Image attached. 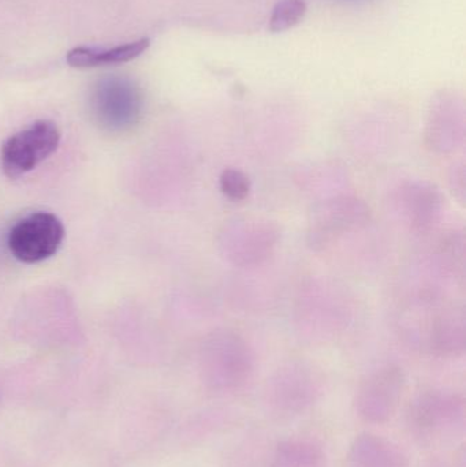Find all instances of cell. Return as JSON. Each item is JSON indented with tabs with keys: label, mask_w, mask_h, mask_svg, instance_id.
<instances>
[{
	"label": "cell",
	"mask_w": 466,
	"mask_h": 467,
	"mask_svg": "<svg viewBox=\"0 0 466 467\" xmlns=\"http://www.w3.org/2000/svg\"><path fill=\"white\" fill-rule=\"evenodd\" d=\"M254 354L245 339L229 329L210 332L202 340V369L211 391L235 392L254 372Z\"/></svg>",
	"instance_id": "1"
},
{
	"label": "cell",
	"mask_w": 466,
	"mask_h": 467,
	"mask_svg": "<svg viewBox=\"0 0 466 467\" xmlns=\"http://www.w3.org/2000/svg\"><path fill=\"white\" fill-rule=\"evenodd\" d=\"M282 239L276 222L262 216H238L224 222L216 247L224 261L238 268H254L273 257Z\"/></svg>",
	"instance_id": "2"
},
{
	"label": "cell",
	"mask_w": 466,
	"mask_h": 467,
	"mask_svg": "<svg viewBox=\"0 0 466 467\" xmlns=\"http://www.w3.org/2000/svg\"><path fill=\"white\" fill-rule=\"evenodd\" d=\"M371 221V208L360 197L337 194L312 207L306 242L312 250H326L347 234L360 232Z\"/></svg>",
	"instance_id": "3"
},
{
	"label": "cell",
	"mask_w": 466,
	"mask_h": 467,
	"mask_svg": "<svg viewBox=\"0 0 466 467\" xmlns=\"http://www.w3.org/2000/svg\"><path fill=\"white\" fill-rule=\"evenodd\" d=\"M322 391L319 372L303 361L282 365L268 379L265 397L267 405L281 417L300 416L316 402Z\"/></svg>",
	"instance_id": "4"
},
{
	"label": "cell",
	"mask_w": 466,
	"mask_h": 467,
	"mask_svg": "<svg viewBox=\"0 0 466 467\" xmlns=\"http://www.w3.org/2000/svg\"><path fill=\"white\" fill-rule=\"evenodd\" d=\"M90 111L101 128L125 131L133 128L142 115L144 99L140 88L123 77L100 79L90 93Z\"/></svg>",
	"instance_id": "5"
},
{
	"label": "cell",
	"mask_w": 466,
	"mask_h": 467,
	"mask_svg": "<svg viewBox=\"0 0 466 467\" xmlns=\"http://www.w3.org/2000/svg\"><path fill=\"white\" fill-rule=\"evenodd\" d=\"M60 130L51 120H37L18 131L0 150L2 170L16 180L35 170L59 147Z\"/></svg>",
	"instance_id": "6"
},
{
	"label": "cell",
	"mask_w": 466,
	"mask_h": 467,
	"mask_svg": "<svg viewBox=\"0 0 466 467\" xmlns=\"http://www.w3.org/2000/svg\"><path fill=\"white\" fill-rule=\"evenodd\" d=\"M393 207L405 226L416 235H426L440 224L445 196L427 180H405L391 194Z\"/></svg>",
	"instance_id": "7"
},
{
	"label": "cell",
	"mask_w": 466,
	"mask_h": 467,
	"mask_svg": "<svg viewBox=\"0 0 466 467\" xmlns=\"http://www.w3.org/2000/svg\"><path fill=\"white\" fill-rule=\"evenodd\" d=\"M65 238L62 221L51 213H35L14 224L8 234L11 254L25 264L52 257Z\"/></svg>",
	"instance_id": "8"
},
{
	"label": "cell",
	"mask_w": 466,
	"mask_h": 467,
	"mask_svg": "<svg viewBox=\"0 0 466 467\" xmlns=\"http://www.w3.org/2000/svg\"><path fill=\"white\" fill-rule=\"evenodd\" d=\"M404 389V372L396 365H386L369 373L356 395V408L361 419L372 424L388 421L399 408Z\"/></svg>",
	"instance_id": "9"
},
{
	"label": "cell",
	"mask_w": 466,
	"mask_h": 467,
	"mask_svg": "<svg viewBox=\"0 0 466 467\" xmlns=\"http://www.w3.org/2000/svg\"><path fill=\"white\" fill-rule=\"evenodd\" d=\"M464 400L445 391H424L408 410V425L421 439L440 438L464 419Z\"/></svg>",
	"instance_id": "10"
},
{
	"label": "cell",
	"mask_w": 466,
	"mask_h": 467,
	"mask_svg": "<svg viewBox=\"0 0 466 467\" xmlns=\"http://www.w3.org/2000/svg\"><path fill=\"white\" fill-rule=\"evenodd\" d=\"M429 315L424 321V342L435 356L457 357L465 351L466 326L462 307L442 305L430 296Z\"/></svg>",
	"instance_id": "11"
},
{
	"label": "cell",
	"mask_w": 466,
	"mask_h": 467,
	"mask_svg": "<svg viewBox=\"0 0 466 467\" xmlns=\"http://www.w3.org/2000/svg\"><path fill=\"white\" fill-rule=\"evenodd\" d=\"M426 147L435 155L448 156L459 152L465 145V125L462 115L449 109L432 112L427 123Z\"/></svg>",
	"instance_id": "12"
},
{
	"label": "cell",
	"mask_w": 466,
	"mask_h": 467,
	"mask_svg": "<svg viewBox=\"0 0 466 467\" xmlns=\"http://www.w3.org/2000/svg\"><path fill=\"white\" fill-rule=\"evenodd\" d=\"M148 38H140L131 43L117 46L114 48L98 49L88 47H77L68 51L66 60L68 66L76 68H93L100 66L117 65L130 62L144 54L150 47Z\"/></svg>",
	"instance_id": "13"
},
{
	"label": "cell",
	"mask_w": 466,
	"mask_h": 467,
	"mask_svg": "<svg viewBox=\"0 0 466 467\" xmlns=\"http://www.w3.org/2000/svg\"><path fill=\"white\" fill-rule=\"evenodd\" d=\"M349 467H407V457L393 444L374 435L356 439L347 457Z\"/></svg>",
	"instance_id": "14"
},
{
	"label": "cell",
	"mask_w": 466,
	"mask_h": 467,
	"mask_svg": "<svg viewBox=\"0 0 466 467\" xmlns=\"http://www.w3.org/2000/svg\"><path fill=\"white\" fill-rule=\"evenodd\" d=\"M322 458V450L314 443L289 441L279 444L274 467H315Z\"/></svg>",
	"instance_id": "15"
},
{
	"label": "cell",
	"mask_w": 466,
	"mask_h": 467,
	"mask_svg": "<svg viewBox=\"0 0 466 467\" xmlns=\"http://www.w3.org/2000/svg\"><path fill=\"white\" fill-rule=\"evenodd\" d=\"M306 10L308 7L304 0H281L274 7L268 27L274 33L286 32L303 21Z\"/></svg>",
	"instance_id": "16"
},
{
	"label": "cell",
	"mask_w": 466,
	"mask_h": 467,
	"mask_svg": "<svg viewBox=\"0 0 466 467\" xmlns=\"http://www.w3.org/2000/svg\"><path fill=\"white\" fill-rule=\"evenodd\" d=\"M219 188L232 202H243L251 193V180L243 170L229 167L219 177Z\"/></svg>",
	"instance_id": "17"
},
{
	"label": "cell",
	"mask_w": 466,
	"mask_h": 467,
	"mask_svg": "<svg viewBox=\"0 0 466 467\" xmlns=\"http://www.w3.org/2000/svg\"><path fill=\"white\" fill-rule=\"evenodd\" d=\"M466 172H465V163L461 161V163L456 164V166L451 169L450 175H449V183H450L451 191H453L454 196L457 197L461 204L465 202V194H466Z\"/></svg>",
	"instance_id": "18"
}]
</instances>
